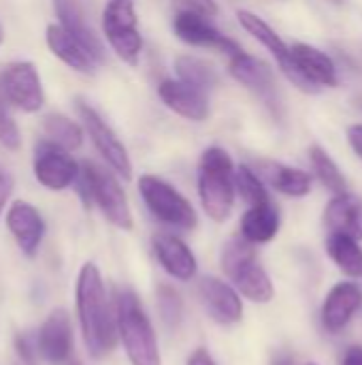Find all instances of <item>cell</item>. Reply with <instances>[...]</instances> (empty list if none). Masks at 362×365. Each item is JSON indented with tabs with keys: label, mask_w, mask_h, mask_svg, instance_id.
I'll return each instance as SVG.
<instances>
[{
	"label": "cell",
	"mask_w": 362,
	"mask_h": 365,
	"mask_svg": "<svg viewBox=\"0 0 362 365\" xmlns=\"http://www.w3.org/2000/svg\"><path fill=\"white\" fill-rule=\"evenodd\" d=\"M75 299L87 353L96 359L107 357L117 342V319L109 304L100 269L94 263H85L79 269Z\"/></svg>",
	"instance_id": "1"
},
{
	"label": "cell",
	"mask_w": 362,
	"mask_h": 365,
	"mask_svg": "<svg viewBox=\"0 0 362 365\" xmlns=\"http://www.w3.org/2000/svg\"><path fill=\"white\" fill-rule=\"evenodd\" d=\"M235 195L233 158L222 148H207L198 165V197L205 214L215 222H224L233 212Z\"/></svg>",
	"instance_id": "2"
},
{
	"label": "cell",
	"mask_w": 362,
	"mask_h": 365,
	"mask_svg": "<svg viewBox=\"0 0 362 365\" xmlns=\"http://www.w3.org/2000/svg\"><path fill=\"white\" fill-rule=\"evenodd\" d=\"M117 336L132 365H162L158 340L139 297L124 289L115 297Z\"/></svg>",
	"instance_id": "3"
},
{
	"label": "cell",
	"mask_w": 362,
	"mask_h": 365,
	"mask_svg": "<svg viewBox=\"0 0 362 365\" xmlns=\"http://www.w3.org/2000/svg\"><path fill=\"white\" fill-rule=\"evenodd\" d=\"M77 190L85 205H98L102 216L117 229H132V212L117 178L96 163L85 160L77 178Z\"/></svg>",
	"instance_id": "4"
},
{
	"label": "cell",
	"mask_w": 362,
	"mask_h": 365,
	"mask_svg": "<svg viewBox=\"0 0 362 365\" xmlns=\"http://www.w3.org/2000/svg\"><path fill=\"white\" fill-rule=\"evenodd\" d=\"M222 269L235 284V289L256 304H269L275 295L269 274L256 261L252 244L243 237H235L222 248Z\"/></svg>",
	"instance_id": "5"
},
{
	"label": "cell",
	"mask_w": 362,
	"mask_h": 365,
	"mask_svg": "<svg viewBox=\"0 0 362 365\" xmlns=\"http://www.w3.org/2000/svg\"><path fill=\"white\" fill-rule=\"evenodd\" d=\"M139 192H141L147 210L160 222L175 227V229H183V231L196 229L198 216H196L192 203L177 188H173L169 182H164L162 178H156L149 173L141 175L139 178Z\"/></svg>",
	"instance_id": "6"
},
{
	"label": "cell",
	"mask_w": 362,
	"mask_h": 365,
	"mask_svg": "<svg viewBox=\"0 0 362 365\" xmlns=\"http://www.w3.org/2000/svg\"><path fill=\"white\" fill-rule=\"evenodd\" d=\"M102 32L111 49L126 64H139L143 51V36L134 0H107L102 9Z\"/></svg>",
	"instance_id": "7"
},
{
	"label": "cell",
	"mask_w": 362,
	"mask_h": 365,
	"mask_svg": "<svg viewBox=\"0 0 362 365\" xmlns=\"http://www.w3.org/2000/svg\"><path fill=\"white\" fill-rule=\"evenodd\" d=\"M237 19H239V24H241V28L247 32V34H252L273 58H275V62L280 64V68H282V73L286 75V79L292 83V86H297L301 92H307V94H314V92H318L320 88L299 68V64H297V60H294V56H292V47H288L286 43H284V38L260 17V15H256V13H252V11H239L237 13Z\"/></svg>",
	"instance_id": "8"
},
{
	"label": "cell",
	"mask_w": 362,
	"mask_h": 365,
	"mask_svg": "<svg viewBox=\"0 0 362 365\" xmlns=\"http://www.w3.org/2000/svg\"><path fill=\"white\" fill-rule=\"evenodd\" d=\"M77 113H79L81 124H83L85 133L90 135L94 148L105 158V163L111 167V171L115 175H119L122 180H130L132 178V163H130L126 145L119 141V137L113 133V128L85 101H77Z\"/></svg>",
	"instance_id": "9"
},
{
	"label": "cell",
	"mask_w": 362,
	"mask_h": 365,
	"mask_svg": "<svg viewBox=\"0 0 362 365\" xmlns=\"http://www.w3.org/2000/svg\"><path fill=\"white\" fill-rule=\"evenodd\" d=\"M0 92L4 101L26 113H36L45 105L41 75L34 62H11L0 73Z\"/></svg>",
	"instance_id": "10"
},
{
	"label": "cell",
	"mask_w": 362,
	"mask_h": 365,
	"mask_svg": "<svg viewBox=\"0 0 362 365\" xmlns=\"http://www.w3.org/2000/svg\"><path fill=\"white\" fill-rule=\"evenodd\" d=\"M81 165L58 143L41 139L34 148V178L47 190H64L79 178Z\"/></svg>",
	"instance_id": "11"
},
{
	"label": "cell",
	"mask_w": 362,
	"mask_h": 365,
	"mask_svg": "<svg viewBox=\"0 0 362 365\" xmlns=\"http://www.w3.org/2000/svg\"><path fill=\"white\" fill-rule=\"evenodd\" d=\"M173 32L177 34L179 41L188 45L218 49L222 53H228V58L243 51L233 38L224 36L218 28H213L207 15L192 11V9H183L173 17Z\"/></svg>",
	"instance_id": "12"
},
{
	"label": "cell",
	"mask_w": 362,
	"mask_h": 365,
	"mask_svg": "<svg viewBox=\"0 0 362 365\" xmlns=\"http://www.w3.org/2000/svg\"><path fill=\"white\" fill-rule=\"evenodd\" d=\"M198 295H201V302H203L207 314L215 323L233 325V323L241 321V317H243L241 295L228 282L207 276L198 282Z\"/></svg>",
	"instance_id": "13"
},
{
	"label": "cell",
	"mask_w": 362,
	"mask_h": 365,
	"mask_svg": "<svg viewBox=\"0 0 362 365\" xmlns=\"http://www.w3.org/2000/svg\"><path fill=\"white\" fill-rule=\"evenodd\" d=\"M36 346L41 357L51 365L68 364L73 353V327L64 310H53L38 329Z\"/></svg>",
	"instance_id": "14"
},
{
	"label": "cell",
	"mask_w": 362,
	"mask_h": 365,
	"mask_svg": "<svg viewBox=\"0 0 362 365\" xmlns=\"http://www.w3.org/2000/svg\"><path fill=\"white\" fill-rule=\"evenodd\" d=\"M228 71L233 79H237L241 86L252 90L256 96H260L267 105H277V88H275V75L271 66L245 51L230 58Z\"/></svg>",
	"instance_id": "15"
},
{
	"label": "cell",
	"mask_w": 362,
	"mask_h": 365,
	"mask_svg": "<svg viewBox=\"0 0 362 365\" xmlns=\"http://www.w3.org/2000/svg\"><path fill=\"white\" fill-rule=\"evenodd\" d=\"M6 227L26 257H34L45 237V220L41 212L26 201H13L6 212Z\"/></svg>",
	"instance_id": "16"
},
{
	"label": "cell",
	"mask_w": 362,
	"mask_h": 365,
	"mask_svg": "<svg viewBox=\"0 0 362 365\" xmlns=\"http://www.w3.org/2000/svg\"><path fill=\"white\" fill-rule=\"evenodd\" d=\"M158 94L171 111L190 122H203L209 115L207 94L181 79H164L158 86Z\"/></svg>",
	"instance_id": "17"
},
{
	"label": "cell",
	"mask_w": 362,
	"mask_h": 365,
	"mask_svg": "<svg viewBox=\"0 0 362 365\" xmlns=\"http://www.w3.org/2000/svg\"><path fill=\"white\" fill-rule=\"evenodd\" d=\"M45 41L51 53L77 73L92 75L100 64L94 58V53L77 36H73L62 24H49L45 30Z\"/></svg>",
	"instance_id": "18"
},
{
	"label": "cell",
	"mask_w": 362,
	"mask_h": 365,
	"mask_svg": "<svg viewBox=\"0 0 362 365\" xmlns=\"http://www.w3.org/2000/svg\"><path fill=\"white\" fill-rule=\"evenodd\" d=\"M362 306V291L354 282L335 284L322 306V325L329 334H339L348 327Z\"/></svg>",
	"instance_id": "19"
},
{
	"label": "cell",
	"mask_w": 362,
	"mask_h": 365,
	"mask_svg": "<svg viewBox=\"0 0 362 365\" xmlns=\"http://www.w3.org/2000/svg\"><path fill=\"white\" fill-rule=\"evenodd\" d=\"M154 252L158 263L162 265V269L173 276L175 280L188 282L196 276L198 272V263L194 252L186 246V242H181L175 235L169 233H160L154 237Z\"/></svg>",
	"instance_id": "20"
},
{
	"label": "cell",
	"mask_w": 362,
	"mask_h": 365,
	"mask_svg": "<svg viewBox=\"0 0 362 365\" xmlns=\"http://www.w3.org/2000/svg\"><path fill=\"white\" fill-rule=\"evenodd\" d=\"M324 220L331 233H344L354 240H362V199L350 192L335 195L326 205Z\"/></svg>",
	"instance_id": "21"
},
{
	"label": "cell",
	"mask_w": 362,
	"mask_h": 365,
	"mask_svg": "<svg viewBox=\"0 0 362 365\" xmlns=\"http://www.w3.org/2000/svg\"><path fill=\"white\" fill-rule=\"evenodd\" d=\"M53 9H55V15H58L60 24L73 36H77L94 53V58L98 62H102V58H105L102 43L96 36V32L92 30V26H90V21L85 17V11H83L81 2L79 0H53Z\"/></svg>",
	"instance_id": "22"
},
{
	"label": "cell",
	"mask_w": 362,
	"mask_h": 365,
	"mask_svg": "<svg viewBox=\"0 0 362 365\" xmlns=\"http://www.w3.org/2000/svg\"><path fill=\"white\" fill-rule=\"evenodd\" d=\"M258 175L262 178V182H267L271 188H275L277 192H282L286 197H305L312 190L309 173H305L297 167L282 165V163L262 160L258 165Z\"/></svg>",
	"instance_id": "23"
},
{
	"label": "cell",
	"mask_w": 362,
	"mask_h": 365,
	"mask_svg": "<svg viewBox=\"0 0 362 365\" xmlns=\"http://www.w3.org/2000/svg\"><path fill=\"white\" fill-rule=\"evenodd\" d=\"M292 56H294L299 68L318 88H335L337 86V66L329 53H324L322 49L307 45V43H294Z\"/></svg>",
	"instance_id": "24"
},
{
	"label": "cell",
	"mask_w": 362,
	"mask_h": 365,
	"mask_svg": "<svg viewBox=\"0 0 362 365\" xmlns=\"http://www.w3.org/2000/svg\"><path fill=\"white\" fill-rule=\"evenodd\" d=\"M280 231V212L267 201L260 205H252L241 218V235L250 244H267Z\"/></svg>",
	"instance_id": "25"
},
{
	"label": "cell",
	"mask_w": 362,
	"mask_h": 365,
	"mask_svg": "<svg viewBox=\"0 0 362 365\" xmlns=\"http://www.w3.org/2000/svg\"><path fill=\"white\" fill-rule=\"evenodd\" d=\"M326 250L335 265L350 278H356L362 274V248L358 240L344 235V233H331L326 240Z\"/></svg>",
	"instance_id": "26"
},
{
	"label": "cell",
	"mask_w": 362,
	"mask_h": 365,
	"mask_svg": "<svg viewBox=\"0 0 362 365\" xmlns=\"http://www.w3.org/2000/svg\"><path fill=\"white\" fill-rule=\"evenodd\" d=\"M43 139L51 141V143H58L62 145L64 150L68 152H75L83 145V130L75 120L62 115V113H49L43 118Z\"/></svg>",
	"instance_id": "27"
},
{
	"label": "cell",
	"mask_w": 362,
	"mask_h": 365,
	"mask_svg": "<svg viewBox=\"0 0 362 365\" xmlns=\"http://www.w3.org/2000/svg\"><path fill=\"white\" fill-rule=\"evenodd\" d=\"M175 73L181 81H186L203 92L218 86V71L209 62H205L196 56H179L175 60Z\"/></svg>",
	"instance_id": "28"
},
{
	"label": "cell",
	"mask_w": 362,
	"mask_h": 365,
	"mask_svg": "<svg viewBox=\"0 0 362 365\" xmlns=\"http://www.w3.org/2000/svg\"><path fill=\"white\" fill-rule=\"evenodd\" d=\"M309 160L314 167V173L318 175V180L322 182V186H326L331 192L335 195H344L348 192V184L344 173L339 171L337 163L329 156L326 150H322L320 145H312L309 148Z\"/></svg>",
	"instance_id": "29"
},
{
	"label": "cell",
	"mask_w": 362,
	"mask_h": 365,
	"mask_svg": "<svg viewBox=\"0 0 362 365\" xmlns=\"http://www.w3.org/2000/svg\"><path fill=\"white\" fill-rule=\"evenodd\" d=\"M235 186L239 197L252 207V205H260L269 201V192L265 188V182L258 173H254L250 167L241 165L239 169H235Z\"/></svg>",
	"instance_id": "30"
},
{
	"label": "cell",
	"mask_w": 362,
	"mask_h": 365,
	"mask_svg": "<svg viewBox=\"0 0 362 365\" xmlns=\"http://www.w3.org/2000/svg\"><path fill=\"white\" fill-rule=\"evenodd\" d=\"M158 312H160L162 323L169 329H177L179 327L181 314H183V304H181L179 293L173 287H166V284L158 287Z\"/></svg>",
	"instance_id": "31"
},
{
	"label": "cell",
	"mask_w": 362,
	"mask_h": 365,
	"mask_svg": "<svg viewBox=\"0 0 362 365\" xmlns=\"http://www.w3.org/2000/svg\"><path fill=\"white\" fill-rule=\"evenodd\" d=\"M6 101L0 92V145L9 152H17L21 148V133L15 124V120L6 111Z\"/></svg>",
	"instance_id": "32"
},
{
	"label": "cell",
	"mask_w": 362,
	"mask_h": 365,
	"mask_svg": "<svg viewBox=\"0 0 362 365\" xmlns=\"http://www.w3.org/2000/svg\"><path fill=\"white\" fill-rule=\"evenodd\" d=\"M181 4H186V9H192V11H198V13H203V15H207V17H213V15H218V4H215V0H179Z\"/></svg>",
	"instance_id": "33"
},
{
	"label": "cell",
	"mask_w": 362,
	"mask_h": 365,
	"mask_svg": "<svg viewBox=\"0 0 362 365\" xmlns=\"http://www.w3.org/2000/svg\"><path fill=\"white\" fill-rule=\"evenodd\" d=\"M11 190H13V178H11L9 171L0 165V214L4 212V207H6V203H9Z\"/></svg>",
	"instance_id": "34"
},
{
	"label": "cell",
	"mask_w": 362,
	"mask_h": 365,
	"mask_svg": "<svg viewBox=\"0 0 362 365\" xmlns=\"http://www.w3.org/2000/svg\"><path fill=\"white\" fill-rule=\"evenodd\" d=\"M348 141H350L352 150L356 152V156L362 160V124H352L348 128Z\"/></svg>",
	"instance_id": "35"
},
{
	"label": "cell",
	"mask_w": 362,
	"mask_h": 365,
	"mask_svg": "<svg viewBox=\"0 0 362 365\" xmlns=\"http://www.w3.org/2000/svg\"><path fill=\"white\" fill-rule=\"evenodd\" d=\"M15 349H17L19 357L23 359V364L34 365V355H32V346H30V342H28L26 338H17V340H15Z\"/></svg>",
	"instance_id": "36"
},
{
	"label": "cell",
	"mask_w": 362,
	"mask_h": 365,
	"mask_svg": "<svg viewBox=\"0 0 362 365\" xmlns=\"http://www.w3.org/2000/svg\"><path fill=\"white\" fill-rule=\"evenodd\" d=\"M188 365H215L213 357L205 351V349H198L192 353V357L188 359Z\"/></svg>",
	"instance_id": "37"
},
{
	"label": "cell",
	"mask_w": 362,
	"mask_h": 365,
	"mask_svg": "<svg viewBox=\"0 0 362 365\" xmlns=\"http://www.w3.org/2000/svg\"><path fill=\"white\" fill-rule=\"evenodd\" d=\"M341 365H362V346H352L346 351Z\"/></svg>",
	"instance_id": "38"
},
{
	"label": "cell",
	"mask_w": 362,
	"mask_h": 365,
	"mask_svg": "<svg viewBox=\"0 0 362 365\" xmlns=\"http://www.w3.org/2000/svg\"><path fill=\"white\" fill-rule=\"evenodd\" d=\"M275 365H292V361H290L288 357H280V359L275 361Z\"/></svg>",
	"instance_id": "39"
},
{
	"label": "cell",
	"mask_w": 362,
	"mask_h": 365,
	"mask_svg": "<svg viewBox=\"0 0 362 365\" xmlns=\"http://www.w3.org/2000/svg\"><path fill=\"white\" fill-rule=\"evenodd\" d=\"M2 38H4V30H2V26H0V43H2Z\"/></svg>",
	"instance_id": "40"
},
{
	"label": "cell",
	"mask_w": 362,
	"mask_h": 365,
	"mask_svg": "<svg viewBox=\"0 0 362 365\" xmlns=\"http://www.w3.org/2000/svg\"><path fill=\"white\" fill-rule=\"evenodd\" d=\"M68 365H81V364H77V361H70V364Z\"/></svg>",
	"instance_id": "41"
},
{
	"label": "cell",
	"mask_w": 362,
	"mask_h": 365,
	"mask_svg": "<svg viewBox=\"0 0 362 365\" xmlns=\"http://www.w3.org/2000/svg\"><path fill=\"white\" fill-rule=\"evenodd\" d=\"M309 365H316V364H309Z\"/></svg>",
	"instance_id": "42"
}]
</instances>
